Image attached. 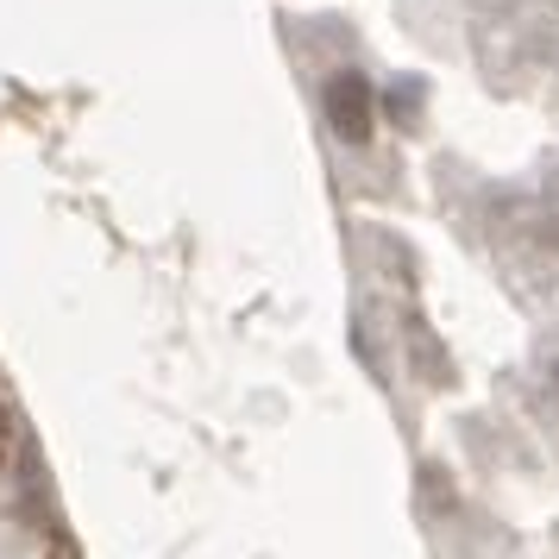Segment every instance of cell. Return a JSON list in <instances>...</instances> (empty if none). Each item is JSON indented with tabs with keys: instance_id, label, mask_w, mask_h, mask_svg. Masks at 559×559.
<instances>
[{
	"instance_id": "obj_1",
	"label": "cell",
	"mask_w": 559,
	"mask_h": 559,
	"mask_svg": "<svg viewBox=\"0 0 559 559\" xmlns=\"http://www.w3.org/2000/svg\"><path fill=\"white\" fill-rule=\"evenodd\" d=\"M302 82L314 120L328 132L333 157H371L383 127H390V95H383L371 57L358 51V38L346 26H321V38H302Z\"/></svg>"
}]
</instances>
